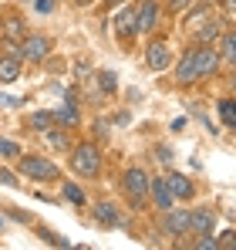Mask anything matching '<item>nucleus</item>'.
Listing matches in <instances>:
<instances>
[{
  "instance_id": "obj_1",
  "label": "nucleus",
  "mask_w": 236,
  "mask_h": 250,
  "mask_svg": "<svg viewBox=\"0 0 236 250\" xmlns=\"http://www.w3.org/2000/svg\"><path fill=\"white\" fill-rule=\"evenodd\" d=\"M51 47L54 41L47 38V34H40V31H27L24 38L17 44H7V54H14V58H20L24 64H40V61H47V54H51Z\"/></svg>"
},
{
  "instance_id": "obj_2",
  "label": "nucleus",
  "mask_w": 236,
  "mask_h": 250,
  "mask_svg": "<svg viewBox=\"0 0 236 250\" xmlns=\"http://www.w3.org/2000/svg\"><path fill=\"white\" fill-rule=\"evenodd\" d=\"M17 169L34 183H61V166L47 156H17Z\"/></svg>"
},
{
  "instance_id": "obj_3",
  "label": "nucleus",
  "mask_w": 236,
  "mask_h": 250,
  "mask_svg": "<svg viewBox=\"0 0 236 250\" xmlns=\"http://www.w3.org/2000/svg\"><path fill=\"white\" fill-rule=\"evenodd\" d=\"M71 169L84 176V179H95L98 172H101V149H98V142H78L75 149H71Z\"/></svg>"
},
{
  "instance_id": "obj_4",
  "label": "nucleus",
  "mask_w": 236,
  "mask_h": 250,
  "mask_svg": "<svg viewBox=\"0 0 236 250\" xmlns=\"http://www.w3.org/2000/svg\"><path fill=\"white\" fill-rule=\"evenodd\" d=\"M189 54H193V68H196V78H199V82H209V78H216V75H219L223 61H219L216 44H193V47H189Z\"/></svg>"
},
{
  "instance_id": "obj_5",
  "label": "nucleus",
  "mask_w": 236,
  "mask_h": 250,
  "mask_svg": "<svg viewBox=\"0 0 236 250\" xmlns=\"http://www.w3.org/2000/svg\"><path fill=\"white\" fill-rule=\"evenodd\" d=\"M121 189L128 196L132 207H145V193H149V172L142 166H128L121 172Z\"/></svg>"
},
{
  "instance_id": "obj_6",
  "label": "nucleus",
  "mask_w": 236,
  "mask_h": 250,
  "mask_svg": "<svg viewBox=\"0 0 236 250\" xmlns=\"http://www.w3.org/2000/svg\"><path fill=\"white\" fill-rule=\"evenodd\" d=\"M226 27H233V24H226V21H223V17H216V10H213L209 17H202V21L196 24L193 41H196V44H216V38H219Z\"/></svg>"
},
{
  "instance_id": "obj_7",
  "label": "nucleus",
  "mask_w": 236,
  "mask_h": 250,
  "mask_svg": "<svg viewBox=\"0 0 236 250\" xmlns=\"http://www.w3.org/2000/svg\"><path fill=\"white\" fill-rule=\"evenodd\" d=\"M165 216H162V230L169 233V237H176V240H182V237H189V209H162Z\"/></svg>"
},
{
  "instance_id": "obj_8",
  "label": "nucleus",
  "mask_w": 236,
  "mask_h": 250,
  "mask_svg": "<svg viewBox=\"0 0 236 250\" xmlns=\"http://www.w3.org/2000/svg\"><path fill=\"white\" fill-rule=\"evenodd\" d=\"M158 3L156 0H142L138 7H135V34H152L158 27Z\"/></svg>"
},
{
  "instance_id": "obj_9",
  "label": "nucleus",
  "mask_w": 236,
  "mask_h": 250,
  "mask_svg": "<svg viewBox=\"0 0 236 250\" xmlns=\"http://www.w3.org/2000/svg\"><path fill=\"white\" fill-rule=\"evenodd\" d=\"M145 64H149V71H165V68L172 64L169 44L165 41H149L145 44Z\"/></svg>"
},
{
  "instance_id": "obj_10",
  "label": "nucleus",
  "mask_w": 236,
  "mask_h": 250,
  "mask_svg": "<svg viewBox=\"0 0 236 250\" xmlns=\"http://www.w3.org/2000/svg\"><path fill=\"white\" fill-rule=\"evenodd\" d=\"M216 230V209L213 207H196L189 209V233H213Z\"/></svg>"
},
{
  "instance_id": "obj_11",
  "label": "nucleus",
  "mask_w": 236,
  "mask_h": 250,
  "mask_svg": "<svg viewBox=\"0 0 236 250\" xmlns=\"http://www.w3.org/2000/svg\"><path fill=\"white\" fill-rule=\"evenodd\" d=\"M156 209H169L176 207V200H172V193H169V183H165V176H156V179H149V193H145Z\"/></svg>"
},
{
  "instance_id": "obj_12",
  "label": "nucleus",
  "mask_w": 236,
  "mask_h": 250,
  "mask_svg": "<svg viewBox=\"0 0 236 250\" xmlns=\"http://www.w3.org/2000/svg\"><path fill=\"white\" fill-rule=\"evenodd\" d=\"M165 183H169L172 200H193V196H196V186H193V179H189L186 172H169Z\"/></svg>"
},
{
  "instance_id": "obj_13",
  "label": "nucleus",
  "mask_w": 236,
  "mask_h": 250,
  "mask_svg": "<svg viewBox=\"0 0 236 250\" xmlns=\"http://www.w3.org/2000/svg\"><path fill=\"white\" fill-rule=\"evenodd\" d=\"M24 34H27V21H24L20 14H7V17H3V34H0V41L17 44Z\"/></svg>"
},
{
  "instance_id": "obj_14",
  "label": "nucleus",
  "mask_w": 236,
  "mask_h": 250,
  "mask_svg": "<svg viewBox=\"0 0 236 250\" xmlns=\"http://www.w3.org/2000/svg\"><path fill=\"white\" fill-rule=\"evenodd\" d=\"M216 51H219V61L233 71V64H236V34H233V27H226V31L216 38Z\"/></svg>"
},
{
  "instance_id": "obj_15",
  "label": "nucleus",
  "mask_w": 236,
  "mask_h": 250,
  "mask_svg": "<svg viewBox=\"0 0 236 250\" xmlns=\"http://www.w3.org/2000/svg\"><path fill=\"white\" fill-rule=\"evenodd\" d=\"M115 34H118L121 44H128L132 38H135V7H125V10L115 17Z\"/></svg>"
},
{
  "instance_id": "obj_16",
  "label": "nucleus",
  "mask_w": 236,
  "mask_h": 250,
  "mask_svg": "<svg viewBox=\"0 0 236 250\" xmlns=\"http://www.w3.org/2000/svg\"><path fill=\"white\" fill-rule=\"evenodd\" d=\"M196 82H199V78H196V68H193V54L186 51L182 61L176 64V84H179V88H193Z\"/></svg>"
},
{
  "instance_id": "obj_17",
  "label": "nucleus",
  "mask_w": 236,
  "mask_h": 250,
  "mask_svg": "<svg viewBox=\"0 0 236 250\" xmlns=\"http://www.w3.org/2000/svg\"><path fill=\"white\" fill-rule=\"evenodd\" d=\"M20 71H24V61H20V58H14V54H0V82H3V84L17 82Z\"/></svg>"
},
{
  "instance_id": "obj_18",
  "label": "nucleus",
  "mask_w": 236,
  "mask_h": 250,
  "mask_svg": "<svg viewBox=\"0 0 236 250\" xmlns=\"http://www.w3.org/2000/svg\"><path fill=\"white\" fill-rule=\"evenodd\" d=\"M54 125H64V128H78L81 125V108L78 105H61V108H54Z\"/></svg>"
},
{
  "instance_id": "obj_19",
  "label": "nucleus",
  "mask_w": 236,
  "mask_h": 250,
  "mask_svg": "<svg viewBox=\"0 0 236 250\" xmlns=\"http://www.w3.org/2000/svg\"><path fill=\"white\" fill-rule=\"evenodd\" d=\"M95 220H98L101 227H118V223H121V220H118V209L112 207V203H105V200L95 203Z\"/></svg>"
},
{
  "instance_id": "obj_20",
  "label": "nucleus",
  "mask_w": 236,
  "mask_h": 250,
  "mask_svg": "<svg viewBox=\"0 0 236 250\" xmlns=\"http://www.w3.org/2000/svg\"><path fill=\"white\" fill-rule=\"evenodd\" d=\"M51 125H54V112L51 108H40V112L27 115V128H34V132H47Z\"/></svg>"
},
{
  "instance_id": "obj_21",
  "label": "nucleus",
  "mask_w": 236,
  "mask_h": 250,
  "mask_svg": "<svg viewBox=\"0 0 236 250\" xmlns=\"http://www.w3.org/2000/svg\"><path fill=\"white\" fill-rule=\"evenodd\" d=\"M219 119L226 128H236V102L226 95V98H219Z\"/></svg>"
},
{
  "instance_id": "obj_22",
  "label": "nucleus",
  "mask_w": 236,
  "mask_h": 250,
  "mask_svg": "<svg viewBox=\"0 0 236 250\" xmlns=\"http://www.w3.org/2000/svg\"><path fill=\"white\" fill-rule=\"evenodd\" d=\"M61 193H64V200H68V203H75V207H84V203H88L84 189L75 186V183H61Z\"/></svg>"
},
{
  "instance_id": "obj_23",
  "label": "nucleus",
  "mask_w": 236,
  "mask_h": 250,
  "mask_svg": "<svg viewBox=\"0 0 236 250\" xmlns=\"http://www.w3.org/2000/svg\"><path fill=\"white\" fill-rule=\"evenodd\" d=\"M20 156V146L14 139H0V159H17Z\"/></svg>"
},
{
  "instance_id": "obj_24",
  "label": "nucleus",
  "mask_w": 236,
  "mask_h": 250,
  "mask_svg": "<svg viewBox=\"0 0 236 250\" xmlns=\"http://www.w3.org/2000/svg\"><path fill=\"white\" fill-rule=\"evenodd\" d=\"M44 139L51 142V149H68V135H64V132H54V128H47V132H44Z\"/></svg>"
},
{
  "instance_id": "obj_25",
  "label": "nucleus",
  "mask_w": 236,
  "mask_h": 250,
  "mask_svg": "<svg viewBox=\"0 0 236 250\" xmlns=\"http://www.w3.org/2000/svg\"><path fill=\"white\" fill-rule=\"evenodd\" d=\"M193 247H196V250H216V247H219V237H213V233H199V240H193Z\"/></svg>"
},
{
  "instance_id": "obj_26",
  "label": "nucleus",
  "mask_w": 236,
  "mask_h": 250,
  "mask_svg": "<svg viewBox=\"0 0 236 250\" xmlns=\"http://www.w3.org/2000/svg\"><path fill=\"white\" fill-rule=\"evenodd\" d=\"M38 233H40V240H47V244H58V247H68V240H64L61 233H54V230H44V227H40Z\"/></svg>"
},
{
  "instance_id": "obj_27",
  "label": "nucleus",
  "mask_w": 236,
  "mask_h": 250,
  "mask_svg": "<svg viewBox=\"0 0 236 250\" xmlns=\"http://www.w3.org/2000/svg\"><path fill=\"white\" fill-rule=\"evenodd\" d=\"M98 84H101V88H105V91H108V95H112V91H115V71H101V75H98Z\"/></svg>"
},
{
  "instance_id": "obj_28",
  "label": "nucleus",
  "mask_w": 236,
  "mask_h": 250,
  "mask_svg": "<svg viewBox=\"0 0 236 250\" xmlns=\"http://www.w3.org/2000/svg\"><path fill=\"white\" fill-rule=\"evenodd\" d=\"M219 7H223V21H226V24H233V7H236V0H219Z\"/></svg>"
},
{
  "instance_id": "obj_29",
  "label": "nucleus",
  "mask_w": 236,
  "mask_h": 250,
  "mask_svg": "<svg viewBox=\"0 0 236 250\" xmlns=\"http://www.w3.org/2000/svg\"><path fill=\"white\" fill-rule=\"evenodd\" d=\"M0 183H3V186H20V183H17V176H14L10 169H0Z\"/></svg>"
},
{
  "instance_id": "obj_30",
  "label": "nucleus",
  "mask_w": 236,
  "mask_h": 250,
  "mask_svg": "<svg viewBox=\"0 0 236 250\" xmlns=\"http://www.w3.org/2000/svg\"><path fill=\"white\" fill-rule=\"evenodd\" d=\"M189 3H193V0H169V10H172V14H182Z\"/></svg>"
},
{
  "instance_id": "obj_31",
  "label": "nucleus",
  "mask_w": 236,
  "mask_h": 250,
  "mask_svg": "<svg viewBox=\"0 0 236 250\" xmlns=\"http://www.w3.org/2000/svg\"><path fill=\"white\" fill-rule=\"evenodd\" d=\"M219 247H226V250H230V247H236V233H233V230H226V233H223Z\"/></svg>"
},
{
  "instance_id": "obj_32",
  "label": "nucleus",
  "mask_w": 236,
  "mask_h": 250,
  "mask_svg": "<svg viewBox=\"0 0 236 250\" xmlns=\"http://www.w3.org/2000/svg\"><path fill=\"white\" fill-rule=\"evenodd\" d=\"M64 98H68V105H81V95H78V88H68V95H64Z\"/></svg>"
},
{
  "instance_id": "obj_33",
  "label": "nucleus",
  "mask_w": 236,
  "mask_h": 250,
  "mask_svg": "<svg viewBox=\"0 0 236 250\" xmlns=\"http://www.w3.org/2000/svg\"><path fill=\"white\" fill-rule=\"evenodd\" d=\"M34 7H38L40 14H47V10H54V0H34Z\"/></svg>"
},
{
  "instance_id": "obj_34",
  "label": "nucleus",
  "mask_w": 236,
  "mask_h": 250,
  "mask_svg": "<svg viewBox=\"0 0 236 250\" xmlns=\"http://www.w3.org/2000/svg\"><path fill=\"white\" fill-rule=\"evenodd\" d=\"M71 3H75V7H91L95 0H71Z\"/></svg>"
},
{
  "instance_id": "obj_35",
  "label": "nucleus",
  "mask_w": 236,
  "mask_h": 250,
  "mask_svg": "<svg viewBox=\"0 0 236 250\" xmlns=\"http://www.w3.org/2000/svg\"><path fill=\"white\" fill-rule=\"evenodd\" d=\"M108 3H112V7H118V3H125V0H108Z\"/></svg>"
},
{
  "instance_id": "obj_36",
  "label": "nucleus",
  "mask_w": 236,
  "mask_h": 250,
  "mask_svg": "<svg viewBox=\"0 0 236 250\" xmlns=\"http://www.w3.org/2000/svg\"><path fill=\"white\" fill-rule=\"evenodd\" d=\"M0 34H3V17H0Z\"/></svg>"
}]
</instances>
